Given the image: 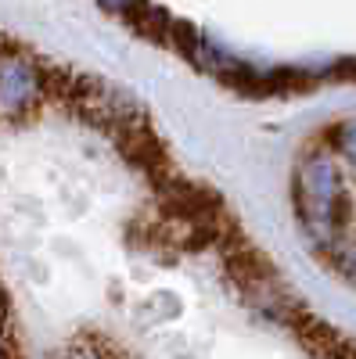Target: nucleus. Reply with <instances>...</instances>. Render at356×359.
<instances>
[{
  "instance_id": "nucleus-2",
  "label": "nucleus",
  "mask_w": 356,
  "mask_h": 359,
  "mask_svg": "<svg viewBox=\"0 0 356 359\" xmlns=\"http://www.w3.org/2000/svg\"><path fill=\"white\" fill-rule=\"evenodd\" d=\"M335 176L324 162H310L299 172V212L306 216V223L324 226L335 219Z\"/></svg>"
},
{
  "instance_id": "nucleus-1",
  "label": "nucleus",
  "mask_w": 356,
  "mask_h": 359,
  "mask_svg": "<svg viewBox=\"0 0 356 359\" xmlns=\"http://www.w3.org/2000/svg\"><path fill=\"white\" fill-rule=\"evenodd\" d=\"M44 65L47 57L8 47V40L0 36V123L33 115V108L44 101Z\"/></svg>"
}]
</instances>
